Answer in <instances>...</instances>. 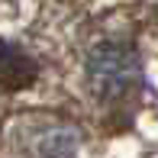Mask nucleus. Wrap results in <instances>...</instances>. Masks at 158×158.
<instances>
[{"mask_svg": "<svg viewBox=\"0 0 158 158\" xmlns=\"http://www.w3.org/2000/svg\"><path fill=\"white\" fill-rule=\"evenodd\" d=\"M135 74H139V61L135 52L123 42H103L90 52L87 58V81L90 90L103 100H116L132 87Z\"/></svg>", "mask_w": 158, "mask_h": 158, "instance_id": "nucleus-1", "label": "nucleus"}, {"mask_svg": "<svg viewBox=\"0 0 158 158\" xmlns=\"http://www.w3.org/2000/svg\"><path fill=\"white\" fill-rule=\"evenodd\" d=\"M13 148H16V158H74L77 132L55 119H35L16 129Z\"/></svg>", "mask_w": 158, "mask_h": 158, "instance_id": "nucleus-2", "label": "nucleus"}, {"mask_svg": "<svg viewBox=\"0 0 158 158\" xmlns=\"http://www.w3.org/2000/svg\"><path fill=\"white\" fill-rule=\"evenodd\" d=\"M32 74H35L32 61L26 58L19 48L0 42V81L10 84V87H23V84L32 81Z\"/></svg>", "mask_w": 158, "mask_h": 158, "instance_id": "nucleus-3", "label": "nucleus"}]
</instances>
